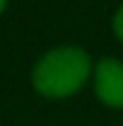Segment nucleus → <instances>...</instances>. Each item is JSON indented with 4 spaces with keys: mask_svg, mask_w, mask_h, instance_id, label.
Returning a JSON list of instances; mask_svg holds the SVG:
<instances>
[{
    "mask_svg": "<svg viewBox=\"0 0 123 126\" xmlns=\"http://www.w3.org/2000/svg\"><path fill=\"white\" fill-rule=\"evenodd\" d=\"M92 61L85 51L63 46L48 51L34 68V87L46 97H68L77 92L89 78Z\"/></svg>",
    "mask_w": 123,
    "mask_h": 126,
    "instance_id": "obj_1",
    "label": "nucleus"
},
{
    "mask_svg": "<svg viewBox=\"0 0 123 126\" xmlns=\"http://www.w3.org/2000/svg\"><path fill=\"white\" fill-rule=\"evenodd\" d=\"M94 87L104 104L123 109V63L116 58H101L97 65Z\"/></svg>",
    "mask_w": 123,
    "mask_h": 126,
    "instance_id": "obj_2",
    "label": "nucleus"
},
{
    "mask_svg": "<svg viewBox=\"0 0 123 126\" xmlns=\"http://www.w3.org/2000/svg\"><path fill=\"white\" fill-rule=\"evenodd\" d=\"M113 32H116V36L123 41V5L118 7V12L113 17Z\"/></svg>",
    "mask_w": 123,
    "mask_h": 126,
    "instance_id": "obj_3",
    "label": "nucleus"
},
{
    "mask_svg": "<svg viewBox=\"0 0 123 126\" xmlns=\"http://www.w3.org/2000/svg\"><path fill=\"white\" fill-rule=\"evenodd\" d=\"M5 2H7V0H0V12L5 10Z\"/></svg>",
    "mask_w": 123,
    "mask_h": 126,
    "instance_id": "obj_4",
    "label": "nucleus"
}]
</instances>
